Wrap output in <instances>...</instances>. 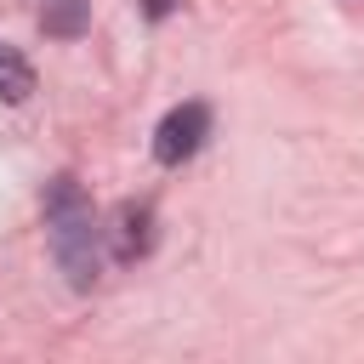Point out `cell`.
<instances>
[{
    "instance_id": "1",
    "label": "cell",
    "mask_w": 364,
    "mask_h": 364,
    "mask_svg": "<svg viewBox=\"0 0 364 364\" xmlns=\"http://www.w3.org/2000/svg\"><path fill=\"white\" fill-rule=\"evenodd\" d=\"M46 228H51V250H57V267L68 273V284L91 290L97 273H102V228H97V210H91V199L80 193L74 176L51 182V193H46Z\"/></svg>"
},
{
    "instance_id": "2",
    "label": "cell",
    "mask_w": 364,
    "mask_h": 364,
    "mask_svg": "<svg viewBox=\"0 0 364 364\" xmlns=\"http://www.w3.org/2000/svg\"><path fill=\"white\" fill-rule=\"evenodd\" d=\"M205 136H210V108H205V102H182V108H171V114L159 119V131H154V159H159V165H182V159H193V154L205 148Z\"/></svg>"
},
{
    "instance_id": "3",
    "label": "cell",
    "mask_w": 364,
    "mask_h": 364,
    "mask_svg": "<svg viewBox=\"0 0 364 364\" xmlns=\"http://www.w3.org/2000/svg\"><path fill=\"white\" fill-rule=\"evenodd\" d=\"M85 17H91V0H40V28L57 40L85 34Z\"/></svg>"
},
{
    "instance_id": "4",
    "label": "cell",
    "mask_w": 364,
    "mask_h": 364,
    "mask_svg": "<svg viewBox=\"0 0 364 364\" xmlns=\"http://www.w3.org/2000/svg\"><path fill=\"white\" fill-rule=\"evenodd\" d=\"M0 97H6V102H28V97H34V68H28V57H23L17 46H6V40H0Z\"/></svg>"
},
{
    "instance_id": "5",
    "label": "cell",
    "mask_w": 364,
    "mask_h": 364,
    "mask_svg": "<svg viewBox=\"0 0 364 364\" xmlns=\"http://www.w3.org/2000/svg\"><path fill=\"white\" fill-rule=\"evenodd\" d=\"M119 222H125V228H148V205H136V210L125 205V210H119ZM142 245H148V233H119V245H114V256H136Z\"/></svg>"
},
{
    "instance_id": "6",
    "label": "cell",
    "mask_w": 364,
    "mask_h": 364,
    "mask_svg": "<svg viewBox=\"0 0 364 364\" xmlns=\"http://www.w3.org/2000/svg\"><path fill=\"white\" fill-rule=\"evenodd\" d=\"M148 11H154V17H165V11H171V0H148Z\"/></svg>"
}]
</instances>
